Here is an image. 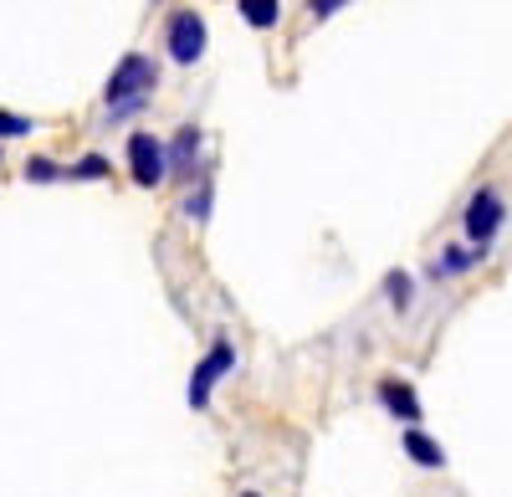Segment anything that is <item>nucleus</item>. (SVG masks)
Segmentation results:
<instances>
[{"mask_svg": "<svg viewBox=\"0 0 512 497\" xmlns=\"http://www.w3.org/2000/svg\"><path fill=\"white\" fill-rule=\"evenodd\" d=\"M154 82H159L154 62H149V57H139V52H128V57L113 67V77H108V108H113V118L139 113V108H144V98L154 93Z\"/></svg>", "mask_w": 512, "mask_h": 497, "instance_id": "f257e3e1", "label": "nucleus"}, {"mask_svg": "<svg viewBox=\"0 0 512 497\" xmlns=\"http://www.w3.org/2000/svg\"><path fill=\"white\" fill-rule=\"evenodd\" d=\"M231 369H236V349H231L226 339H221V344H210V354L200 359V369L190 375V405L200 410V405L210 400V390H216V380L231 375Z\"/></svg>", "mask_w": 512, "mask_h": 497, "instance_id": "f03ea898", "label": "nucleus"}, {"mask_svg": "<svg viewBox=\"0 0 512 497\" xmlns=\"http://www.w3.org/2000/svg\"><path fill=\"white\" fill-rule=\"evenodd\" d=\"M128 164H134V185H144V190H154L164 180V170H169L164 144L154 134H134V139H128Z\"/></svg>", "mask_w": 512, "mask_h": 497, "instance_id": "7ed1b4c3", "label": "nucleus"}, {"mask_svg": "<svg viewBox=\"0 0 512 497\" xmlns=\"http://www.w3.org/2000/svg\"><path fill=\"white\" fill-rule=\"evenodd\" d=\"M200 52H205V21L195 11H180L169 21V57L180 67H190V62H200Z\"/></svg>", "mask_w": 512, "mask_h": 497, "instance_id": "20e7f679", "label": "nucleus"}, {"mask_svg": "<svg viewBox=\"0 0 512 497\" xmlns=\"http://www.w3.org/2000/svg\"><path fill=\"white\" fill-rule=\"evenodd\" d=\"M497 226H502V200H497V190H477L472 205H466V236H472L477 246H487V241L497 236Z\"/></svg>", "mask_w": 512, "mask_h": 497, "instance_id": "39448f33", "label": "nucleus"}, {"mask_svg": "<svg viewBox=\"0 0 512 497\" xmlns=\"http://www.w3.org/2000/svg\"><path fill=\"white\" fill-rule=\"evenodd\" d=\"M384 405L395 410V416H405V421H420V400H415V390L410 385H400V380H384Z\"/></svg>", "mask_w": 512, "mask_h": 497, "instance_id": "423d86ee", "label": "nucleus"}, {"mask_svg": "<svg viewBox=\"0 0 512 497\" xmlns=\"http://www.w3.org/2000/svg\"><path fill=\"white\" fill-rule=\"evenodd\" d=\"M405 451H410L420 467H446V451L425 436V431H405Z\"/></svg>", "mask_w": 512, "mask_h": 497, "instance_id": "0eeeda50", "label": "nucleus"}, {"mask_svg": "<svg viewBox=\"0 0 512 497\" xmlns=\"http://www.w3.org/2000/svg\"><path fill=\"white\" fill-rule=\"evenodd\" d=\"M277 11H282V0H241V16L251 26H277Z\"/></svg>", "mask_w": 512, "mask_h": 497, "instance_id": "6e6552de", "label": "nucleus"}, {"mask_svg": "<svg viewBox=\"0 0 512 497\" xmlns=\"http://www.w3.org/2000/svg\"><path fill=\"white\" fill-rule=\"evenodd\" d=\"M195 149H200V129H185L175 134V170H190V159H195Z\"/></svg>", "mask_w": 512, "mask_h": 497, "instance_id": "1a4fd4ad", "label": "nucleus"}, {"mask_svg": "<svg viewBox=\"0 0 512 497\" xmlns=\"http://www.w3.org/2000/svg\"><path fill=\"white\" fill-rule=\"evenodd\" d=\"M57 175H62V170H57L52 159H31V164H26V180H57Z\"/></svg>", "mask_w": 512, "mask_h": 497, "instance_id": "9d476101", "label": "nucleus"}, {"mask_svg": "<svg viewBox=\"0 0 512 497\" xmlns=\"http://www.w3.org/2000/svg\"><path fill=\"white\" fill-rule=\"evenodd\" d=\"M0 134L16 139V134H31V118H16V113H0Z\"/></svg>", "mask_w": 512, "mask_h": 497, "instance_id": "9b49d317", "label": "nucleus"}, {"mask_svg": "<svg viewBox=\"0 0 512 497\" xmlns=\"http://www.w3.org/2000/svg\"><path fill=\"white\" fill-rule=\"evenodd\" d=\"M466 267H472V252H446L436 262V272H466Z\"/></svg>", "mask_w": 512, "mask_h": 497, "instance_id": "f8f14e48", "label": "nucleus"}, {"mask_svg": "<svg viewBox=\"0 0 512 497\" xmlns=\"http://www.w3.org/2000/svg\"><path fill=\"white\" fill-rule=\"evenodd\" d=\"M72 175H82V180H98V175H108V164H103V159L93 154V159H82V164H77Z\"/></svg>", "mask_w": 512, "mask_h": 497, "instance_id": "ddd939ff", "label": "nucleus"}, {"mask_svg": "<svg viewBox=\"0 0 512 497\" xmlns=\"http://www.w3.org/2000/svg\"><path fill=\"white\" fill-rule=\"evenodd\" d=\"M390 298H395V303H400V308H405V303H410V282H405V277H400V272H395V277H390Z\"/></svg>", "mask_w": 512, "mask_h": 497, "instance_id": "4468645a", "label": "nucleus"}, {"mask_svg": "<svg viewBox=\"0 0 512 497\" xmlns=\"http://www.w3.org/2000/svg\"><path fill=\"white\" fill-rule=\"evenodd\" d=\"M338 6H344V0H313V16H333Z\"/></svg>", "mask_w": 512, "mask_h": 497, "instance_id": "2eb2a0df", "label": "nucleus"}, {"mask_svg": "<svg viewBox=\"0 0 512 497\" xmlns=\"http://www.w3.org/2000/svg\"><path fill=\"white\" fill-rule=\"evenodd\" d=\"M246 497H256V492H246Z\"/></svg>", "mask_w": 512, "mask_h": 497, "instance_id": "dca6fc26", "label": "nucleus"}]
</instances>
